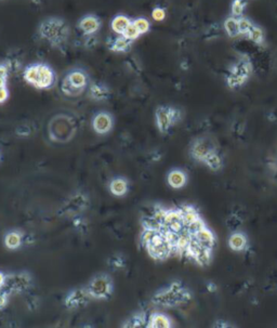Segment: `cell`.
I'll return each mask as SVG.
<instances>
[{
    "label": "cell",
    "mask_w": 277,
    "mask_h": 328,
    "mask_svg": "<svg viewBox=\"0 0 277 328\" xmlns=\"http://www.w3.org/2000/svg\"><path fill=\"white\" fill-rule=\"evenodd\" d=\"M217 243V234L193 204L154 203L141 217L138 245L156 262L178 259L207 268Z\"/></svg>",
    "instance_id": "6da1fadb"
},
{
    "label": "cell",
    "mask_w": 277,
    "mask_h": 328,
    "mask_svg": "<svg viewBox=\"0 0 277 328\" xmlns=\"http://www.w3.org/2000/svg\"><path fill=\"white\" fill-rule=\"evenodd\" d=\"M192 299V291L181 280L177 279L171 282L168 286L157 290L153 295L151 301L157 307L173 309L188 304Z\"/></svg>",
    "instance_id": "7a4b0ae2"
},
{
    "label": "cell",
    "mask_w": 277,
    "mask_h": 328,
    "mask_svg": "<svg viewBox=\"0 0 277 328\" xmlns=\"http://www.w3.org/2000/svg\"><path fill=\"white\" fill-rule=\"evenodd\" d=\"M40 38L47 41L51 47L61 50L65 47L71 36L68 23L59 16H48L38 26Z\"/></svg>",
    "instance_id": "3957f363"
},
{
    "label": "cell",
    "mask_w": 277,
    "mask_h": 328,
    "mask_svg": "<svg viewBox=\"0 0 277 328\" xmlns=\"http://www.w3.org/2000/svg\"><path fill=\"white\" fill-rule=\"evenodd\" d=\"M47 130L52 142L65 144L75 138L78 130V121L72 114L58 113L51 117L47 125Z\"/></svg>",
    "instance_id": "277c9868"
},
{
    "label": "cell",
    "mask_w": 277,
    "mask_h": 328,
    "mask_svg": "<svg viewBox=\"0 0 277 328\" xmlns=\"http://www.w3.org/2000/svg\"><path fill=\"white\" fill-rule=\"evenodd\" d=\"M23 79L37 90H51L58 81L53 67L44 62H34L23 69Z\"/></svg>",
    "instance_id": "5b68a950"
},
{
    "label": "cell",
    "mask_w": 277,
    "mask_h": 328,
    "mask_svg": "<svg viewBox=\"0 0 277 328\" xmlns=\"http://www.w3.org/2000/svg\"><path fill=\"white\" fill-rule=\"evenodd\" d=\"M91 84L89 73L81 67H74L64 74L60 89L62 93L68 98H78L88 90Z\"/></svg>",
    "instance_id": "8992f818"
},
{
    "label": "cell",
    "mask_w": 277,
    "mask_h": 328,
    "mask_svg": "<svg viewBox=\"0 0 277 328\" xmlns=\"http://www.w3.org/2000/svg\"><path fill=\"white\" fill-rule=\"evenodd\" d=\"M253 73V65L250 58L242 56L235 63L227 68L225 75V84L230 90L242 88Z\"/></svg>",
    "instance_id": "52a82bcc"
},
{
    "label": "cell",
    "mask_w": 277,
    "mask_h": 328,
    "mask_svg": "<svg viewBox=\"0 0 277 328\" xmlns=\"http://www.w3.org/2000/svg\"><path fill=\"white\" fill-rule=\"evenodd\" d=\"M183 120L181 109L173 105H159L155 109V124L159 133L168 134L170 130Z\"/></svg>",
    "instance_id": "ba28073f"
},
{
    "label": "cell",
    "mask_w": 277,
    "mask_h": 328,
    "mask_svg": "<svg viewBox=\"0 0 277 328\" xmlns=\"http://www.w3.org/2000/svg\"><path fill=\"white\" fill-rule=\"evenodd\" d=\"M86 287L95 300H108L114 294V280L108 273H98Z\"/></svg>",
    "instance_id": "9c48e42d"
},
{
    "label": "cell",
    "mask_w": 277,
    "mask_h": 328,
    "mask_svg": "<svg viewBox=\"0 0 277 328\" xmlns=\"http://www.w3.org/2000/svg\"><path fill=\"white\" fill-rule=\"evenodd\" d=\"M34 277L29 271H20L14 273H9L5 285L2 288L10 296L21 295L33 288Z\"/></svg>",
    "instance_id": "30bf717a"
},
{
    "label": "cell",
    "mask_w": 277,
    "mask_h": 328,
    "mask_svg": "<svg viewBox=\"0 0 277 328\" xmlns=\"http://www.w3.org/2000/svg\"><path fill=\"white\" fill-rule=\"evenodd\" d=\"M90 206L89 196L82 192V191H77L73 193L64 204L60 208V214L63 217L66 218H75L77 216H81L82 213H85Z\"/></svg>",
    "instance_id": "8fae6325"
},
{
    "label": "cell",
    "mask_w": 277,
    "mask_h": 328,
    "mask_svg": "<svg viewBox=\"0 0 277 328\" xmlns=\"http://www.w3.org/2000/svg\"><path fill=\"white\" fill-rule=\"evenodd\" d=\"M215 150H217V147L210 139L198 136L190 144V156L195 161L202 163L208 157V155Z\"/></svg>",
    "instance_id": "7c38bea8"
},
{
    "label": "cell",
    "mask_w": 277,
    "mask_h": 328,
    "mask_svg": "<svg viewBox=\"0 0 277 328\" xmlns=\"http://www.w3.org/2000/svg\"><path fill=\"white\" fill-rule=\"evenodd\" d=\"M91 126L94 131L99 135L109 134L115 127V117L107 111L97 112L92 117Z\"/></svg>",
    "instance_id": "4fadbf2b"
},
{
    "label": "cell",
    "mask_w": 277,
    "mask_h": 328,
    "mask_svg": "<svg viewBox=\"0 0 277 328\" xmlns=\"http://www.w3.org/2000/svg\"><path fill=\"white\" fill-rule=\"evenodd\" d=\"M92 300L87 287H78L71 290L64 299V306L68 310L86 308Z\"/></svg>",
    "instance_id": "5bb4252c"
},
{
    "label": "cell",
    "mask_w": 277,
    "mask_h": 328,
    "mask_svg": "<svg viewBox=\"0 0 277 328\" xmlns=\"http://www.w3.org/2000/svg\"><path fill=\"white\" fill-rule=\"evenodd\" d=\"M102 22H101L100 17L94 13H89L84 16H81L78 23L77 29L84 36H94L101 30Z\"/></svg>",
    "instance_id": "9a60e30c"
},
{
    "label": "cell",
    "mask_w": 277,
    "mask_h": 328,
    "mask_svg": "<svg viewBox=\"0 0 277 328\" xmlns=\"http://www.w3.org/2000/svg\"><path fill=\"white\" fill-rule=\"evenodd\" d=\"M227 246L234 252H246L250 249V241L247 233L238 230L230 233L227 239Z\"/></svg>",
    "instance_id": "2e32d148"
},
{
    "label": "cell",
    "mask_w": 277,
    "mask_h": 328,
    "mask_svg": "<svg viewBox=\"0 0 277 328\" xmlns=\"http://www.w3.org/2000/svg\"><path fill=\"white\" fill-rule=\"evenodd\" d=\"M88 96L96 102H105L110 99L112 91L103 83H91L88 88Z\"/></svg>",
    "instance_id": "e0dca14e"
},
{
    "label": "cell",
    "mask_w": 277,
    "mask_h": 328,
    "mask_svg": "<svg viewBox=\"0 0 277 328\" xmlns=\"http://www.w3.org/2000/svg\"><path fill=\"white\" fill-rule=\"evenodd\" d=\"M188 172L181 168H173L167 174V183L173 190H181L188 184Z\"/></svg>",
    "instance_id": "ac0fdd59"
},
{
    "label": "cell",
    "mask_w": 277,
    "mask_h": 328,
    "mask_svg": "<svg viewBox=\"0 0 277 328\" xmlns=\"http://www.w3.org/2000/svg\"><path fill=\"white\" fill-rule=\"evenodd\" d=\"M109 193L116 197H124L126 196L129 191H130V182L126 178L118 176L113 178L108 183Z\"/></svg>",
    "instance_id": "d6986e66"
},
{
    "label": "cell",
    "mask_w": 277,
    "mask_h": 328,
    "mask_svg": "<svg viewBox=\"0 0 277 328\" xmlns=\"http://www.w3.org/2000/svg\"><path fill=\"white\" fill-rule=\"evenodd\" d=\"M173 327L172 318L163 312H154L149 315L146 328H171Z\"/></svg>",
    "instance_id": "ffe728a7"
},
{
    "label": "cell",
    "mask_w": 277,
    "mask_h": 328,
    "mask_svg": "<svg viewBox=\"0 0 277 328\" xmlns=\"http://www.w3.org/2000/svg\"><path fill=\"white\" fill-rule=\"evenodd\" d=\"M24 235L18 230H11L5 234L4 245L9 250H17L22 247Z\"/></svg>",
    "instance_id": "44dd1931"
},
{
    "label": "cell",
    "mask_w": 277,
    "mask_h": 328,
    "mask_svg": "<svg viewBox=\"0 0 277 328\" xmlns=\"http://www.w3.org/2000/svg\"><path fill=\"white\" fill-rule=\"evenodd\" d=\"M133 41L125 38L124 36H117L116 38L109 39L107 41V47L112 52L116 53H127L131 50Z\"/></svg>",
    "instance_id": "7402d4cb"
},
{
    "label": "cell",
    "mask_w": 277,
    "mask_h": 328,
    "mask_svg": "<svg viewBox=\"0 0 277 328\" xmlns=\"http://www.w3.org/2000/svg\"><path fill=\"white\" fill-rule=\"evenodd\" d=\"M147 320H149V316H147L145 311H138L133 313L132 315L129 316L126 321L122 324V327L124 328H146Z\"/></svg>",
    "instance_id": "603a6c76"
},
{
    "label": "cell",
    "mask_w": 277,
    "mask_h": 328,
    "mask_svg": "<svg viewBox=\"0 0 277 328\" xmlns=\"http://www.w3.org/2000/svg\"><path fill=\"white\" fill-rule=\"evenodd\" d=\"M132 24V20L125 14H117L110 22V27L116 35L122 36L127 31L129 26Z\"/></svg>",
    "instance_id": "cb8c5ba5"
},
{
    "label": "cell",
    "mask_w": 277,
    "mask_h": 328,
    "mask_svg": "<svg viewBox=\"0 0 277 328\" xmlns=\"http://www.w3.org/2000/svg\"><path fill=\"white\" fill-rule=\"evenodd\" d=\"M204 165L214 172H218L224 167V159L223 156L220 154L219 150H215L211 154L208 155V157L204 160Z\"/></svg>",
    "instance_id": "d4e9b609"
},
{
    "label": "cell",
    "mask_w": 277,
    "mask_h": 328,
    "mask_svg": "<svg viewBox=\"0 0 277 328\" xmlns=\"http://www.w3.org/2000/svg\"><path fill=\"white\" fill-rule=\"evenodd\" d=\"M244 222L245 215L242 212L238 213L237 210L230 212V214L225 219V224L230 232L241 230V227L244 225Z\"/></svg>",
    "instance_id": "484cf974"
},
{
    "label": "cell",
    "mask_w": 277,
    "mask_h": 328,
    "mask_svg": "<svg viewBox=\"0 0 277 328\" xmlns=\"http://www.w3.org/2000/svg\"><path fill=\"white\" fill-rule=\"evenodd\" d=\"M246 37L250 40L251 42H253L255 44L257 45H259V47H264L265 45V33H264V30L262 29V27L260 25H258V24H253L252 26V29L250 30V32H249L247 34Z\"/></svg>",
    "instance_id": "4316f807"
},
{
    "label": "cell",
    "mask_w": 277,
    "mask_h": 328,
    "mask_svg": "<svg viewBox=\"0 0 277 328\" xmlns=\"http://www.w3.org/2000/svg\"><path fill=\"white\" fill-rule=\"evenodd\" d=\"M107 266L113 271H122L127 268V258L122 252H115L107 259Z\"/></svg>",
    "instance_id": "83f0119b"
},
{
    "label": "cell",
    "mask_w": 277,
    "mask_h": 328,
    "mask_svg": "<svg viewBox=\"0 0 277 328\" xmlns=\"http://www.w3.org/2000/svg\"><path fill=\"white\" fill-rule=\"evenodd\" d=\"M223 30L226 33V35L230 38H235L239 36V30H238V17H235L233 15L228 16L225 19L223 23Z\"/></svg>",
    "instance_id": "f1b7e54d"
},
{
    "label": "cell",
    "mask_w": 277,
    "mask_h": 328,
    "mask_svg": "<svg viewBox=\"0 0 277 328\" xmlns=\"http://www.w3.org/2000/svg\"><path fill=\"white\" fill-rule=\"evenodd\" d=\"M247 6V0H232V4H230V15L235 17L243 16Z\"/></svg>",
    "instance_id": "f546056e"
},
{
    "label": "cell",
    "mask_w": 277,
    "mask_h": 328,
    "mask_svg": "<svg viewBox=\"0 0 277 328\" xmlns=\"http://www.w3.org/2000/svg\"><path fill=\"white\" fill-rule=\"evenodd\" d=\"M132 24L141 35L149 33L151 30V22L144 16L136 17V19L132 20Z\"/></svg>",
    "instance_id": "4dcf8cb0"
},
{
    "label": "cell",
    "mask_w": 277,
    "mask_h": 328,
    "mask_svg": "<svg viewBox=\"0 0 277 328\" xmlns=\"http://www.w3.org/2000/svg\"><path fill=\"white\" fill-rule=\"evenodd\" d=\"M253 22L251 20H249L246 16H241L238 17V30H239V36H247V34L250 32L253 26Z\"/></svg>",
    "instance_id": "1f68e13d"
},
{
    "label": "cell",
    "mask_w": 277,
    "mask_h": 328,
    "mask_svg": "<svg viewBox=\"0 0 277 328\" xmlns=\"http://www.w3.org/2000/svg\"><path fill=\"white\" fill-rule=\"evenodd\" d=\"M73 226H74V229H75V231L82 233V234L86 233V231L88 230V223L81 216H77L75 218H73Z\"/></svg>",
    "instance_id": "d6a6232c"
},
{
    "label": "cell",
    "mask_w": 277,
    "mask_h": 328,
    "mask_svg": "<svg viewBox=\"0 0 277 328\" xmlns=\"http://www.w3.org/2000/svg\"><path fill=\"white\" fill-rule=\"evenodd\" d=\"M9 74H10V68H9L7 62L5 61L0 63V87L7 86Z\"/></svg>",
    "instance_id": "836d02e7"
},
{
    "label": "cell",
    "mask_w": 277,
    "mask_h": 328,
    "mask_svg": "<svg viewBox=\"0 0 277 328\" xmlns=\"http://www.w3.org/2000/svg\"><path fill=\"white\" fill-rule=\"evenodd\" d=\"M205 38L207 40H212L216 39L220 36V25L219 24H212L209 27H207V30L204 34Z\"/></svg>",
    "instance_id": "e575fe53"
},
{
    "label": "cell",
    "mask_w": 277,
    "mask_h": 328,
    "mask_svg": "<svg viewBox=\"0 0 277 328\" xmlns=\"http://www.w3.org/2000/svg\"><path fill=\"white\" fill-rule=\"evenodd\" d=\"M122 36H124L125 38H127V39H129V40L134 41V40H136L138 37H140L141 34L138 33V31L133 26V24H131L130 26L128 27L127 31L124 33V35H122Z\"/></svg>",
    "instance_id": "d590c367"
},
{
    "label": "cell",
    "mask_w": 277,
    "mask_h": 328,
    "mask_svg": "<svg viewBox=\"0 0 277 328\" xmlns=\"http://www.w3.org/2000/svg\"><path fill=\"white\" fill-rule=\"evenodd\" d=\"M15 133L16 135L18 136H22V138H27V136H30L33 131H32V126L30 125H27V124H23V125H20L17 127V128L15 129Z\"/></svg>",
    "instance_id": "8d00e7d4"
},
{
    "label": "cell",
    "mask_w": 277,
    "mask_h": 328,
    "mask_svg": "<svg viewBox=\"0 0 277 328\" xmlns=\"http://www.w3.org/2000/svg\"><path fill=\"white\" fill-rule=\"evenodd\" d=\"M152 17L155 20V21H164L165 20V17H166V11H165V9L160 8V7H156L153 9V11H152Z\"/></svg>",
    "instance_id": "74e56055"
},
{
    "label": "cell",
    "mask_w": 277,
    "mask_h": 328,
    "mask_svg": "<svg viewBox=\"0 0 277 328\" xmlns=\"http://www.w3.org/2000/svg\"><path fill=\"white\" fill-rule=\"evenodd\" d=\"M10 297L11 296L9 294H7L5 290L0 289V311H3V310H5L8 307Z\"/></svg>",
    "instance_id": "f35d334b"
},
{
    "label": "cell",
    "mask_w": 277,
    "mask_h": 328,
    "mask_svg": "<svg viewBox=\"0 0 277 328\" xmlns=\"http://www.w3.org/2000/svg\"><path fill=\"white\" fill-rule=\"evenodd\" d=\"M98 45V38H97V36L94 35V36H87V39L85 40V47L87 49H95L96 47Z\"/></svg>",
    "instance_id": "ab89813d"
},
{
    "label": "cell",
    "mask_w": 277,
    "mask_h": 328,
    "mask_svg": "<svg viewBox=\"0 0 277 328\" xmlns=\"http://www.w3.org/2000/svg\"><path fill=\"white\" fill-rule=\"evenodd\" d=\"M9 97H10V91H9L8 86L0 87V104L7 102Z\"/></svg>",
    "instance_id": "60d3db41"
},
{
    "label": "cell",
    "mask_w": 277,
    "mask_h": 328,
    "mask_svg": "<svg viewBox=\"0 0 277 328\" xmlns=\"http://www.w3.org/2000/svg\"><path fill=\"white\" fill-rule=\"evenodd\" d=\"M211 327L214 328H233L235 327L234 324H230L228 321L225 320H217L215 323L211 325Z\"/></svg>",
    "instance_id": "b9f144b4"
},
{
    "label": "cell",
    "mask_w": 277,
    "mask_h": 328,
    "mask_svg": "<svg viewBox=\"0 0 277 328\" xmlns=\"http://www.w3.org/2000/svg\"><path fill=\"white\" fill-rule=\"evenodd\" d=\"M207 290L209 291V293L214 294V293H216V291L218 290V285L215 283V282H208Z\"/></svg>",
    "instance_id": "7bdbcfd3"
},
{
    "label": "cell",
    "mask_w": 277,
    "mask_h": 328,
    "mask_svg": "<svg viewBox=\"0 0 277 328\" xmlns=\"http://www.w3.org/2000/svg\"><path fill=\"white\" fill-rule=\"evenodd\" d=\"M6 278H7V274H5L3 271H0V289L4 287Z\"/></svg>",
    "instance_id": "ee69618b"
},
{
    "label": "cell",
    "mask_w": 277,
    "mask_h": 328,
    "mask_svg": "<svg viewBox=\"0 0 277 328\" xmlns=\"http://www.w3.org/2000/svg\"><path fill=\"white\" fill-rule=\"evenodd\" d=\"M0 160H2V152H0Z\"/></svg>",
    "instance_id": "f6af8a7d"
}]
</instances>
